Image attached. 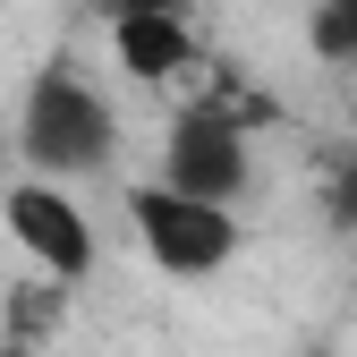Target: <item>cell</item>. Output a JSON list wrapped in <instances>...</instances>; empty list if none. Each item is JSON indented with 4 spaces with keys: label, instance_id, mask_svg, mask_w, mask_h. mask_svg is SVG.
<instances>
[{
    "label": "cell",
    "instance_id": "2",
    "mask_svg": "<svg viewBox=\"0 0 357 357\" xmlns=\"http://www.w3.org/2000/svg\"><path fill=\"white\" fill-rule=\"evenodd\" d=\"M128 221H137V238L162 273H221L230 247H238L230 204H204V196H178V188H137Z\"/></svg>",
    "mask_w": 357,
    "mask_h": 357
},
{
    "label": "cell",
    "instance_id": "7",
    "mask_svg": "<svg viewBox=\"0 0 357 357\" xmlns=\"http://www.w3.org/2000/svg\"><path fill=\"white\" fill-rule=\"evenodd\" d=\"M102 17H137V9H178V0H94Z\"/></svg>",
    "mask_w": 357,
    "mask_h": 357
},
{
    "label": "cell",
    "instance_id": "4",
    "mask_svg": "<svg viewBox=\"0 0 357 357\" xmlns=\"http://www.w3.org/2000/svg\"><path fill=\"white\" fill-rule=\"evenodd\" d=\"M9 230H17V247H26L52 281H85V264H94V230H85V213H77L60 188L26 178V188L9 196Z\"/></svg>",
    "mask_w": 357,
    "mask_h": 357
},
{
    "label": "cell",
    "instance_id": "5",
    "mask_svg": "<svg viewBox=\"0 0 357 357\" xmlns=\"http://www.w3.org/2000/svg\"><path fill=\"white\" fill-rule=\"evenodd\" d=\"M111 52H119L128 77L162 85V77H178V68L196 60V34H188L178 9H137V17H111Z\"/></svg>",
    "mask_w": 357,
    "mask_h": 357
},
{
    "label": "cell",
    "instance_id": "3",
    "mask_svg": "<svg viewBox=\"0 0 357 357\" xmlns=\"http://www.w3.org/2000/svg\"><path fill=\"white\" fill-rule=\"evenodd\" d=\"M162 188L204 196V204H230L247 188V145H238V119L221 102H196V111L170 119V137H162Z\"/></svg>",
    "mask_w": 357,
    "mask_h": 357
},
{
    "label": "cell",
    "instance_id": "8",
    "mask_svg": "<svg viewBox=\"0 0 357 357\" xmlns=\"http://www.w3.org/2000/svg\"><path fill=\"white\" fill-rule=\"evenodd\" d=\"M0 357H34V349H0Z\"/></svg>",
    "mask_w": 357,
    "mask_h": 357
},
{
    "label": "cell",
    "instance_id": "1",
    "mask_svg": "<svg viewBox=\"0 0 357 357\" xmlns=\"http://www.w3.org/2000/svg\"><path fill=\"white\" fill-rule=\"evenodd\" d=\"M17 145L34 170H94V162H111V111L68 68H43L26 94V119H17Z\"/></svg>",
    "mask_w": 357,
    "mask_h": 357
},
{
    "label": "cell",
    "instance_id": "6",
    "mask_svg": "<svg viewBox=\"0 0 357 357\" xmlns=\"http://www.w3.org/2000/svg\"><path fill=\"white\" fill-rule=\"evenodd\" d=\"M315 52L324 60H357V0H324L315 9Z\"/></svg>",
    "mask_w": 357,
    "mask_h": 357
}]
</instances>
